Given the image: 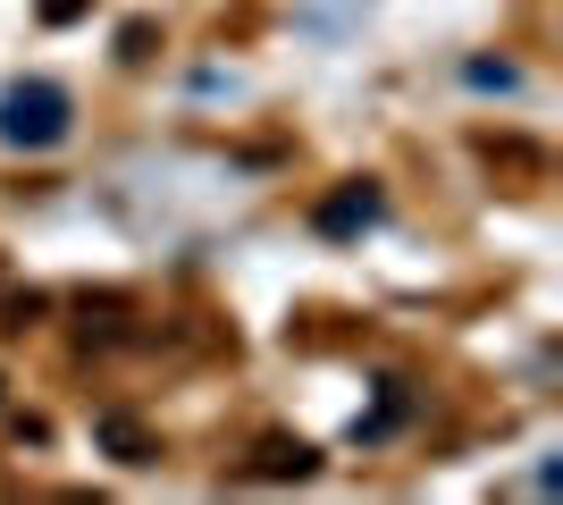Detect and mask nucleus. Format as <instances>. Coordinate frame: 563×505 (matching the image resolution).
<instances>
[{
    "label": "nucleus",
    "mask_w": 563,
    "mask_h": 505,
    "mask_svg": "<svg viewBox=\"0 0 563 505\" xmlns=\"http://www.w3.org/2000/svg\"><path fill=\"white\" fill-rule=\"evenodd\" d=\"M68 127H76V101H68V85H51V76H25V85L0 94V144L51 152V144H68Z\"/></svg>",
    "instance_id": "1"
},
{
    "label": "nucleus",
    "mask_w": 563,
    "mask_h": 505,
    "mask_svg": "<svg viewBox=\"0 0 563 505\" xmlns=\"http://www.w3.org/2000/svg\"><path fill=\"white\" fill-rule=\"evenodd\" d=\"M378 219V186H345L336 202H320V228L329 237H345V228H371Z\"/></svg>",
    "instance_id": "2"
},
{
    "label": "nucleus",
    "mask_w": 563,
    "mask_h": 505,
    "mask_svg": "<svg viewBox=\"0 0 563 505\" xmlns=\"http://www.w3.org/2000/svg\"><path fill=\"white\" fill-rule=\"evenodd\" d=\"M261 472H269V481H286V472H311V447H303V438H269V447H261Z\"/></svg>",
    "instance_id": "3"
},
{
    "label": "nucleus",
    "mask_w": 563,
    "mask_h": 505,
    "mask_svg": "<svg viewBox=\"0 0 563 505\" xmlns=\"http://www.w3.org/2000/svg\"><path fill=\"white\" fill-rule=\"evenodd\" d=\"M101 438L118 447V463H152V447H143V430H135V421H118V413H101Z\"/></svg>",
    "instance_id": "4"
},
{
    "label": "nucleus",
    "mask_w": 563,
    "mask_h": 505,
    "mask_svg": "<svg viewBox=\"0 0 563 505\" xmlns=\"http://www.w3.org/2000/svg\"><path fill=\"white\" fill-rule=\"evenodd\" d=\"M34 18L43 25H76V18H93V0H34Z\"/></svg>",
    "instance_id": "5"
}]
</instances>
